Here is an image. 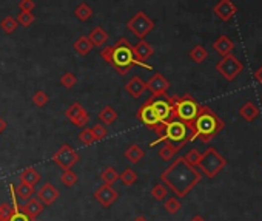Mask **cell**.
<instances>
[{"label":"cell","instance_id":"obj_35","mask_svg":"<svg viewBox=\"0 0 262 221\" xmlns=\"http://www.w3.org/2000/svg\"><path fill=\"white\" fill-rule=\"evenodd\" d=\"M167 193H168V189L163 183H159V184H156L153 189H151V197H153L156 201L165 200V198H167Z\"/></svg>","mask_w":262,"mask_h":221},{"label":"cell","instance_id":"obj_17","mask_svg":"<svg viewBox=\"0 0 262 221\" xmlns=\"http://www.w3.org/2000/svg\"><path fill=\"white\" fill-rule=\"evenodd\" d=\"M125 90L130 96H133V98H141V96L147 91V82L142 80V77L139 76H133L125 85Z\"/></svg>","mask_w":262,"mask_h":221},{"label":"cell","instance_id":"obj_5","mask_svg":"<svg viewBox=\"0 0 262 221\" xmlns=\"http://www.w3.org/2000/svg\"><path fill=\"white\" fill-rule=\"evenodd\" d=\"M201 104L191 94L176 96L174 99V119H179L191 127L193 121L199 115Z\"/></svg>","mask_w":262,"mask_h":221},{"label":"cell","instance_id":"obj_18","mask_svg":"<svg viewBox=\"0 0 262 221\" xmlns=\"http://www.w3.org/2000/svg\"><path fill=\"white\" fill-rule=\"evenodd\" d=\"M133 53H134V56L136 59L139 61V62H145L148 61L151 56L155 54V50L153 47H151L145 39H141L139 42H137V45H133Z\"/></svg>","mask_w":262,"mask_h":221},{"label":"cell","instance_id":"obj_38","mask_svg":"<svg viewBox=\"0 0 262 221\" xmlns=\"http://www.w3.org/2000/svg\"><path fill=\"white\" fill-rule=\"evenodd\" d=\"M163 207H165V211H167L168 214L174 215V214H177L179 211H181L182 204H181V201H179L177 198H174V197H173V198H168L167 201H165Z\"/></svg>","mask_w":262,"mask_h":221},{"label":"cell","instance_id":"obj_51","mask_svg":"<svg viewBox=\"0 0 262 221\" xmlns=\"http://www.w3.org/2000/svg\"><path fill=\"white\" fill-rule=\"evenodd\" d=\"M261 99H262V98H261Z\"/></svg>","mask_w":262,"mask_h":221},{"label":"cell","instance_id":"obj_41","mask_svg":"<svg viewBox=\"0 0 262 221\" xmlns=\"http://www.w3.org/2000/svg\"><path fill=\"white\" fill-rule=\"evenodd\" d=\"M48 101H50V96L42 90L36 91L34 96H33V102H34L36 107H45L48 104Z\"/></svg>","mask_w":262,"mask_h":221},{"label":"cell","instance_id":"obj_13","mask_svg":"<svg viewBox=\"0 0 262 221\" xmlns=\"http://www.w3.org/2000/svg\"><path fill=\"white\" fill-rule=\"evenodd\" d=\"M170 88V82L165 79L163 74L160 73H155L150 77V80L147 82V90H150L151 96L153 98H157V96H165Z\"/></svg>","mask_w":262,"mask_h":221},{"label":"cell","instance_id":"obj_10","mask_svg":"<svg viewBox=\"0 0 262 221\" xmlns=\"http://www.w3.org/2000/svg\"><path fill=\"white\" fill-rule=\"evenodd\" d=\"M136 116H137V119H139V121L144 124L145 127H148V129H151V130H155L159 136L162 135L165 124L160 122V119L157 118V115H156V112H155V108L151 107L150 101H147V102H144V104L141 105V108L137 110Z\"/></svg>","mask_w":262,"mask_h":221},{"label":"cell","instance_id":"obj_6","mask_svg":"<svg viewBox=\"0 0 262 221\" xmlns=\"http://www.w3.org/2000/svg\"><path fill=\"white\" fill-rule=\"evenodd\" d=\"M227 165V159L219 153L214 147H209L201 155L198 167L201 173H204L207 178H214L217 173H220Z\"/></svg>","mask_w":262,"mask_h":221},{"label":"cell","instance_id":"obj_33","mask_svg":"<svg viewBox=\"0 0 262 221\" xmlns=\"http://www.w3.org/2000/svg\"><path fill=\"white\" fill-rule=\"evenodd\" d=\"M17 23L20 26H23V28H28V26H31L36 20V16L33 14L31 11H20L19 12V16L16 17Z\"/></svg>","mask_w":262,"mask_h":221},{"label":"cell","instance_id":"obj_9","mask_svg":"<svg viewBox=\"0 0 262 221\" xmlns=\"http://www.w3.org/2000/svg\"><path fill=\"white\" fill-rule=\"evenodd\" d=\"M155 20H151L144 11H137L136 14L127 22V28L131 31L136 37L145 39V36L155 30Z\"/></svg>","mask_w":262,"mask_h":221},{"label":"cell","instance_id":"obj_3","mask_svg":"<svg viewBox=\"0 0 262 221\" xmlns=\"http://www.w3.org/2000/svg\"><path fill=\"white\" fill-rule=\"evenodd\" d=\"M225 122L220 119L210 107L201 105L199 115L193 121V140H201L204 144H209L214 136L224 130Z\"/></svg>","mask_w":262,"mask_h":221},{"label":"cell","instance_id":"obj_7","mask_svg":"<svg viewBox=\"0 0 262 221\" xmlns=\"http://www.w3.org/2000/svg\"><path fill=\"white\" fill-rule=\"evenodd\" d=\"M174 99L176 96H167V94L157 96V98L151 96V99H148L162 124H167L171 119H174Z\"/></svg>","mask_w":262,"mask_h":221},{"label":"cell","instance_id":"obj_28","mask_svg":"<svg viewBox=\"0 0 262 221\" xmlns=\"http://www.w3.org/2000/svg\"><path fill=\"white\" fill-rule=\"evenodd\" d=\"M74 16H76V19H79V20H82V22H87L88 19L93 17V8H91L88 3L82 2V3L74 9Z\"/></svg>","mask_w":262,"mask_h":221},{"label":"cell","instance_id":"obj_27","mask_svg":"<svg viewBox=\"0 0 262 221\" xmlns=\"http://www.w3.org/2000/svg\"><path fill=\"white\" fill-rule=\"evenodd\" d=\"M179 150H181V148H179L177 146H174V144H171L168 141H163L162 147L159 148V158L162 161H170Z\"/></svg>","mask_w":262,"mask_h":221},{"label":"cell","instance_id":"obj_50","mask_svg":"<svg viewBox=\"0 0 262 221\" xmlns=\"http://www.w3.org/2000/svg\"><path fill=\"white\" fill-rule=\"evenodd\" d=\"M33 221H36V220H33Z\"/></svg>","mask_w":262,"mask_h":221},{"label":"cell","instance_id":"obj_45","mask_svg":"<svg viewBox=\"0 0 262 221\" xmlns=\"http://www.w3.org/2000/svg\"><path fill=\"white\" fill-rule=\"evenodd\" d=\"M36 8L34 0H20L19 2V9L20 11H33Z\"/></svg>","mask_w":262,"mask_h":221},{"label":"cell","instance_id":"obj_44","mask_svg":"<svg viewBox=\"0 0 262 221\" xmlns=\"http://www.w3.org/2000/svg\"><path fill=\"white\" fill-rule=\"evenodd\" d=\"M6 221H33V220H31L28 215H26V214H23V212L20 211V207H16L14 212L9 215V218H8Z\"/></svg>","mask_w":262,"mask_h":221},{"label":"cell","instance_id":"obj_1","mask_svg":"<svg viewBox=\"0 0 262 221\" xmlns=\"http://www.w3.org/2000/svg\"><path fill=\"white\" fill-rule=\"evenodd\" d=\"M201 179H202L201 170H198V167H195V165L188 164L184 159V156L174 159L160 173V181L170 190H173L174 195L179 198L187 197L201 183Z\"/></svg>","mask_w":262,"mask_h":221},{"label":"cell","instance_id":"obj_11","mask_svg":"<svg viewBox=\"0 0 262 221\" xmlns=\"http://www.w3.org/2000/svg\"><path fill=\"white\" fill-rule=\"evenodd\" d=\"M80 159L77 151L70 146V144H63L59 147V150L52 155V161L56 162L62 170L71 169L73 165Z\"/></svg>","mask_w":262,"mask_h":221},{"label":"cell","instance_id":"obj_46","mask_svg":"<svg viewBox=\"0 0 262 221\" xmlns=\"http://www.w3.org/2000/svg\"><path fill=\"white\" fill-rule=\"evenodd\" d=\"M255 79H256V80L259 82V84L262 85V65L256 70V73H255Z\"/></svg>","mask_w":262,"mask_h":221},{"label":"cell","instance_id":"obj_42","mask_svg":"<svg viewBox=\"0 0 262 221\" xmlns=\"http://www.w3.org/2000/svg\"><path fill=\"white\" fill-rule=\"evenodd\" d=\"M14 209H16V204H14V207H12L8 203H0V221H6L9 218V215L14 212Z\"/></svg>","mask_w":262,"mask_h":221},{"label":"cell","instance_id":"obj_36","mask_svg":"<svg viewBox=\"0 0 262 221\" xmlns=\"http://www.w3.org/2000/svg\"><path fill=\"white\" fill-rule=\"evenodd\" d=\"M16 193H17V197H19V198H22V200L31 198V197H33V193H34V186H30V184L20 183V184L16 187Z\"/></svg>","mask_w":262,"mask_h":221},{"label":"cell","instance_id":"obj_30","mask_svg":"<svg viewBox=\"0 0 262 221\" xmlns=\"http://www.w3.org/2000/svg\"><path fill=\"white\" fill-rule=\"evenodd\" d=\"M17 26H19V23L12 16H6V17H3L2 20H0V30H2L3 33H6V34H12L17 30Z\"/></svg>","mask_w":262,"mask_h":221},{"label":"cell","instance_id":"obj_39","mask_svg":"<svg viewBox=\"0 0 262 221\" xmlns=\"http://www.w3.org/2000/svg\"><path fill=\"white\" fill-rule=\"evenodd\" d=\"M60 84H62L65 88L71 90V88L77 84V77H76V74H74V73L68 72V73L62 74V77H60Z\"/></svg>","mask_w":262,"mask_h":221},{"label":"cell","instance_id":"obj_26","mask_svg":"<svg viewBox=\"0 0 262 221\" xmlns=\"http://www.w3.org/2000/svg\"><path fill=\"white\" fill-rule=\"evenodd\" d=\"M73 48L76 50L77 54H80V56H87V54L93 50V44L88 39V36H80L73 44Z\"/></svg>","mask_w":262,"mask_h":221},{"label":"cell","instance_id":"obj_16","mask_svg":"<svg viewBox=\"0 0 262 221\" xmlns=\"http://www.w3.org/2000/svg\"><path fill=\"white\" fill-rule=\"evenodd\" d=\"M60 197L59 190L54 187L51 183H45L42 187L39 189V193H37V198L42 201L44 206H51L57 201V198Z\"/></svg>","mask_w":262,"mask_h":221},{"label":"cell","instance_id":"obj_22","mask_svg":"<svg viewBox=\"0 0 262 221\" xmlns=\"http://www.w3.org/2000/svg\"><path fill=\"white\" fill-rule=\"evenodd\" d=\"M239 115L247 121V122H253L258 116H259V107L252 102V101H247L241 108H239Z\"/></svg>","mask_w":262,"mask_h":221},{"label":"cell","instance_id":"obj_29","mask_svg":"<svg viewBox=\"0 0 262 221\" xmlns=\"http://www.w3.org/2000/svg\"><path fill=\"white\" fill-rule=\"evenodd\" d=\"M101 178H102V181H104L105 184L113 186V184L117 181V179H119V172H117L114 167H111V165H108V167H105V169L102 170Z\"/></svg>","mask_w":262,"mask_h":221},{"label":"cell","instance_id":"obj_15","mask_svg":"<svg viewBox=\"0 0 262 221\" xmlns=\"http://www.w3.org/2000/svg\"><path fill=\"white\" fill-rule=\"evenodd\" d=\"M213 11L222 22H228L238 12V6L234 5L231 0H219V2L214 5Z\"/></svg>","mask_w":262,"mask_h":221},{"label":"cell","instance_id":"obj_20","mask_svg":"<svg viewBox=\"0 0 262 221\" xmlns=\"http://www.w3.org/2000/svg\"><path fill=\"white\" fill-rule=\"evenodd\" d=\"M44 209H45V206L42 204V201L37 200V198H30L28 201H26V204H23L20 207V211L28 215L31 220H36L40 214L44 212Z\"/></svg>","mask_w":262,"mask_h":221},{"label":"cell","instance_id":"obj_49","mask_svg":"<svg viewBox=\"0 0 262 221\" xmlns=\"http://www.w3.org/2000/svg\"><path fill=\"white\" fill-rule=\"evenodd\" d=\"M133 221H148V220H147L145 217H142V215H141V217H136Z\"/></svg>","mask_w":262,"mask_h":221},{"label":"cell","instance_id":"obj_24","mask_svg":"<svg viewBox=\"0 0 262 221\" xmlns=\"http://www.w3.org/2000/svg\"><path fill=\"white\" fill-rule=\"evenodd\" d=\"M98 118H99V121L102 124H105V126H111V124H114L117 121L119 115H117V112H116L113 107L106 105V107H104L101 112L98 113Z\"/></svg>","mask_w":262,"mask_h":221},{"label":"cell","instance_id":"obj_25","mask_svg":"<svg viewBox=\"0 0 262 221\" xmlns=\"http://www.w3.org/2000/svg\"><path fill=\"white\" fill-rule=\"evenodd\" d=\"M145 156V150L137 146V144H131L127 150H125V158L131 162V164H137L139 161H142Z\"/></svg>","mask_w":262,"mask_h":221},{"label":"cell","instance_id":"obj_4","mask_svg":"<svg viewBox=\"0 0 262 221\" xmlns=\"http://www.w3.org/2000/svg\"><path fill=\"white\" fill-rule=\"evenodd\" d=\"M162 141H168L179 148H182L187 143L195 141L193 140V129L188 124L179 121V119H171L170 122L165 124L162 135L157 138L155 143H151V146H156Z\"/></svg>","mask_w":262,"mask_h":221},{"label":"cell","instance_id":"obj_14","mask_svg":"<svg viewBox=\"0 0 262 221\" xmlns=\"http://www.w3.org/2000/svg\"><path fill=\"white\" fill-rule=\"evenodd\" d=\"M94 198L98 200V203H101V206L111 207L119 198V192L113 186L104 183V186H101L98 190L94 192Z\"/></svg>","mask_w":262,"mask_h":221},{"label":"cell","instance_id":"obj_23","mask_svg":"<svg viewBox=\"0 0 262 221\" xmlns=\"http://www.w3.org/2000/svg\"><path fill=\"white\" fill-rule=\"evenodd\" d=\"M19 178H20V183L30 184V186H36L40 181V178H42V176H40V173L34 167H26L25 170L20 172Z\"/></svg>","mask_w":262,"mask_h":221},{"label":"cell","instance_id":"obj_21","mask_svg":"<svg viewBox=\"0 0 262 221\" xmlns=\"http://www.w3.org/2000/svg\"><path fill=\"white\" fill-rule=\"evenodd\" d=\"M88 39L91 40L93 47L102 48V47L106 45L109 36H108V33L102 28V26H96V28H93V31L88 34Z\"/></svg>","mask_w":262,"mask_h":221},{"label":"cell","instance_id":"obj_48","mask_svg":"<svg viewBox=\"0 0 262 221\" xmlns=\"http://www.w3.org/2000/svg\"><path fill=\"white\" fill-rule=\"evenodd\" d=\"M190 221H205V220H204V218H202L201 215H195V217H193V218H191Z\"/></svg>","mask_w":262,"mask_h":221},{"label":"cell","instance_id":"obj_8","mask_svg":"<svg viewBox=\"0 0 262 221\" xmlns=\"http://www.w3.org/2000/svg\"><path fill=\"white\" fill-rule=\"evenodd\" d=\"M216 70L217 73L222 76L225 80L231 82L236 79L242 70H244V64L233 54H228V56H224L217 64H216Z\"/></svg>","mask_w":262,"mask_h":221},{"label":"cell","instance_id":"obj_40","mask_svg":"<svg viewBox=\"0 0 262 221\" xmlns=\"http://www.w3.org/2000/svg\"><path fill=\"white\" fill-rule=\"evenodd\" d=\"M91 132L94 135V140L96 141H102V140H105V138L108 136V130L105 129L104 124H96V126L91 127Z\"/></svg>","mask_w":262,"mask_h":221},{"label":"cell","instance_id":"obj_32","mask_svg":"<svg viewBox=\"0 0 262 221\" xmlns=\"http://www.w3.org/2000/svg\"><path fill=\"white\" fill-rule=\"evenodd\" d=\"M119 179H120V183H122L123 186L130 187V186H133V184L137 181V173H136L131 167H128V169L123 170L122 173H119Z\"/></svg>","mask_w":262,"mask_h":221},{"label":"cell","instance_id":"obj_34","mask_svg":"<svg viewBox=\"0 0 262 221\" xmlns=\"http://www.w3.org/2000/svg\"><path fill=\"white\" fill-rule=\"evenodd\" d=\"M77 173L73 172L71 169H68V170H62V175H60V181L63 186L66 187H73L76 183H77Z\"/></svg>","mask_w":262,"mask_h":221},{"label":"cell","instance_id":"obj_2","mask_svg":"<svg viewBox=\"0 0 262 221\" xmlns=\"http://www.w3.org/2000/svg\"><path fill=\"white\" fill-rule=\"evenodd\" d=\"M101 58L108 65H111L114 70L122 76H125L127 73H130V70L136 65H141L142 68H147V70H153V67L151 65H148L145 62H139L136 59L134 53H133V45L130 44V40L125 39V37H120L114 45L102 47Z\"/></svg>","mask_w":262,"mask_h":221},{"label":"cell","instance_id":"obj_37","mask_svg":"<svg viewBox=\"0 0 262 221\" xmlns=\"http://www.w3.org/2000/svg\"><path fill=\"white\" fill-rule=\"evenodd\" d=\"M79 141L84 144V146H91V144H94L96 140H94V135H93L91 129H88V127L82 129V132L79 133Z\"/></svg>","mask_w":262,"mask_h":221},{"label":"cell","instance_id":"obj_31","mask_svg":"<svg viewBox=\"0 0 262 221\" xmlns=\"http://www.w3.org/2000/svg\"><path fill=\"white\" fill-rule=\"evenodd\" d=\"M190 58H191L193 62L202 64L207 58H209V53H207L205 47H202V45H195V47H193V50L190 51Z\"/></svg>","mask_w":262,"mask_h":221},{"label":"cell","instance_id":"obj_12","mask_svg":"<svg viewBox=\"0 0 262 221\" xmlns=\"http://www.w3.org/2000/svg\"><path fill=\"white\" fill-rule=\"evenodd\" d=\"M65 116L70 119L76 127H80V129L87 127V124L90 122V115L87 110L82 107L80 102H74L68 107L65 112Z\"/></svg>","mask_w":262,"mask_h":221},{"label":"cell","instance_id":"obj_47","mask_svg":"<svg viewBox=\"0 0 262 221\" xmlns=\"http://www.w3.org/2000/svg\"><path fill=\"white\" fill-rule=\"evenodd\" d=\"M6 129H8V122L3 118H0V135H2Z\"/></svg>","mask_w":262,"mask_h":221},{"label":"cell","instance_id":"obj_19","mask_svg":"<svg viewBox=\"0 0 262 221\" xmlns=\"http://www.w3.org/2000/svg\"><path fill=\"white\" fill-rule=\"evenodd\" d=\"M213 50L219 54L220 58L228 56L234 50V42L228 36H220L213 42Z\"/></svg>","mask_w":262,"mask_h":221},{"label":"cell","instance_id":"obj_43","mask_svg":"<svg viewBox=\"0 0 262 221\" xmlns=\"http://www.w3.org/2000/svg\"><path fill=\"white\" fill-rule=\"evenodd\" d=\"M201 155H202V153H199L196 148H191L188 153L184 156V159H185L188 164H191V165H195V167H198L199 159H201Z\"/></svg>","mask_w":262,"mask_h":221}]
</instances>
